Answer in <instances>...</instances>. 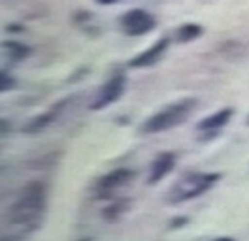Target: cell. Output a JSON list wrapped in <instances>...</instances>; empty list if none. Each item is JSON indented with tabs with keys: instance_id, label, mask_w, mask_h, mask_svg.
I'll return each instance as SVG.
<instances>
[{
	"instance_id": "11",
	"label": "cell",
	"mask_w": 249,
	"mask_h": 241,
	"mask_svg": "<svg viewBox=\"0 0 249 241\" xmlns=\"http://www.w3.org/2000/svg\"><path fill=\"white\" fill-rule=\"evenodd\" d=\"M202 34V27L196 23H189V25H181L179 29L176 30V40L185 44V42H193Z\"/></svg>"
},
{
	"instance_id": "12",
	"label": "cell",
	"mask_w": 249,
	"mask_h": 241,
	"mask_svg": "<svg viewBox=\"0 0 249 241\" xmlns=\"http://www.w3.org/2000/svg\"><path fill=\"white\" fill-rule=\"evenodd\" d=\"M4 51H6L8 59H12V60L27 59V57H29V53H31V49H29L27 45L17 44V42H6V44H4Z\"/></svg>"
},
{
	"instance_id": "4",
	"label": "cell",
	"mask_w": 249,
	"mask_h": 241,
	"mask_svg": "<svg viewBox=\"0 0 249 241\" xmlns=\"http://www.w3.org/2000/svg\"><path fill=\"white\" fill-rule=\"evenodd\" d=\"M124 85H126L124 74L117 72V74L109 75L108 81L96 90V94H94L91 104H89V109H93V111L104 109V107H108L109 104L117 102V100L121 98V94L124 92Z\"/></svg>"
},
{
	"instance_id": "5",
	"label": "cell",
	"mask_w": 249,
	"mask_h": 241,
	"mask_svg": "<svg viewBox=\"0 0 249 241\" xmlns=\"http://www.w3.org/2000/svg\"><path fill=\"white\" fill-rule=\"evenodd\" d=\"M155 17L145 10H128L121 17V29L128 36H143L155 29Z\"/></svg>"
},
{
	"instance_id": "9",
	"label": "cell",
	"mask_w": 249,
	"mask_h": 241,
	"mask_svg": "<svg viewBox=\"0 0 249 241\" xmlns=\"http://www.w3.org/2000/svg\"><path fill=\"white\" fill-rule=\"evenodd\" d=\"M176 164V156L174 153H160L159 156H155V160L149 166V177H147V183L149 185H155L162 179L166 173H170V170Z\"/></svg>"
},
{
	"instance_id": "6",
	"label": "cell",
	"mask_w": 249,
	"mask_h": 241,
	"mask_svg": "<svg viewBox=\"0 0 249 241\" xmlns=\"http://www.w3.org/2000/svg\"><path fill=\"white\" fill-rule=\"evenodd\" d=\"M132 177H134V172L128 170V168H117V170L109 172L104 177L96 181V185H94L96 196L98 198H108L111 192H115V190L123 189L124 185H128L132 181Z\"/></svg>"
},
{
	"instance_id": "8",
	"label": "cell",
	"mask_w": 249,
	"mask_h": 241,
	"mask_svg": "<svg viewBox=\"0 0 249 241\" xmlns=\"http://www.w3.org/2000/svg\"><path fill=\"white\" fill-rule=\"evenodd\" d=\"M166 47H168V38H162V40L155 42L149 49H145L143 53L136 55L134 59L128 62V66H130V68H145V66H151V64H155L157 60L160 59V55L166 51Z\"/></svg>"
},
{
	"instance_id": "10",
	"label": "cell",
	"mask_w": 249,
	"mask_h": 241,
	"mask_svg": "<svg viewBox=\"0 0 249 241\" xmlns=\"http://www.w3.org/2000/svg\"><path fill=\"white\" fill-rule=\"evenodd\" d=\"M232 115H234V109L225 107V109H221L217 113H213V115H210V117H206L204 120H200L196 124V130H200V132H215L221 126H225L231 120Z\"/></svg>"
},
{
	"instance_id": "14",
	"label": "cell",
	"mask_w": 249,
	"mask_h": 241,
	"mask_svg": "<svg viewBox=\"0 0 249 241\" xmlns=\"http://www.w3.org/2000/svg\"><path fill=\"white\" fill-rule=\"evenodd\" d=\"M12 87H14V79L6 74V72H2V87L0 89L6 92V90H10Z\"/></svg>"
},
{
	"instance_id": "16",
	"label": "cell",
	"mask_w": 249,
	"mask_h": 241,
	"mask_svg": "<svg viewBox=\"0 0 249 241\" xmlns=\"http://www.w3.org/2000/svg\"><path fill=\"white\" fill-rule=\"evenodd\" d=\"M248 124H249V119H248Z\"/></svg>"
},
{
	"instance_id": "1",
	"label": "cell",
	"mask_w": 249,
	"mask_h": 241,
	"mask_svg": "<svg viewBox=\"0 0 249 241\" xmlns=\"http://www.w3.org/2000/svg\"><path fill=\"white\" fill-rule=\"evenodd\" d=\"M47 187L40 181H34L23 189L21 196L12 204L8 209L6 221L12 228L23 230V234H29L32 230L40 228L44 211H46Z\"/></svg>"
},
{
	"instance_id": "13",
	"label": "cell",
	"mask_w": 249,
	"mask_h": 241,
	"mask_svg": "<svg viewBox=\"0 0 249 241\" xmlns=\"http://www.w3.org/2000/svg\"><path fill=\"white\" fill-rule=\"evenodd\" d=\"M128 209V202L126 200H117V202H113L111 206H108L106 209L102 211V217L106 219V221H115L119 215H123L124 211Z\"/></svg>"
},
{
	"instance_id": "3",
	"label": "cell",
	"mask_w": 249,
	"mask_h": 241,
	"mask_svg": "<svg viewBox=\"0 0 249 241\" xmlns=\"http://www.w3.org/2000/svg\"><path fill=\"white\" fill-rule=\"evenodd\" d=\"M219 179H221L219 173H191V175H185L176 185L170 187V190L166 192V202L176 206V204H183L187 200H193L196 196L204 194L206 190H210Z\"/></svg>"
},
{
	"instance_id": "7",
	"label": "cell",
	"mask_w": 249,
	"mask_h": 241,
	"mask_svg": "<svg viewBox=\"0 0 249 241\" xmlns=\"http://www.w3.org/2000/svg\"><path fill=\"white\" fill-rule=\"evenodd\" d=\"M66 104H70V98L62 100V102L53 105L51 109H47L46 113H42V115H38V117L31 119L25 126H23V132H25V134H38V132H42V130L47 128L51 122H55V120L59 119V115H61V111L64 109V105Z\"/></svg>"
},
{
	"instance_id": "2",
	"label": "cell",
	"mask_w": 249,
	"mask_h": 241,
	"mask_svg": "<svg viewBox=\"0 0 249 241\" xmlns=\"http://www.w3.org/2000/svg\"><path fill=\"white\" fill-rule=\"evenodd\" d=\"M196 107V100L195 98H181L174 104H168L166 107H162L160 111L153 113L151 117L143 120L138 128L140 134H159L164 130H170L179 126L181 122H185V119L195 111Z\"/></svg>"
},
{
	"instance_id": "15",
	"label": "cell",
	"mask_w": 249,
	"mask_h": 241,
	"mask_svg": "<svg viewBox=\"0 0 249 241\" xmlns=\"http://www.w3.org/2000/svg\"><path fill=\"white\" fill-rule=\"evenodd\" d=\"M98 4H102V6H108V4H113V2H117V0H96Z\"/></svg>"
}]
</instances>
